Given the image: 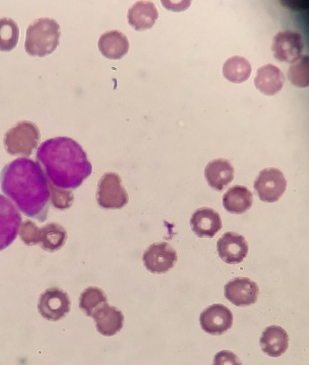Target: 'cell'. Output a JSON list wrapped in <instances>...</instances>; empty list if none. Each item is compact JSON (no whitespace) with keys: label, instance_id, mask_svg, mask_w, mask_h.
<instances>
[{"label":"cell","instance_id":"cell-1","mask_svg":"<svg viewBox=\"0 0 309 365\" xmlns=\"http://www.w3.org/2000/svg\"><path fill=\"white\" fill-rule=\"evenodd\" d=\"M1 189L26 217L44 222L49 209L48 179L40 165L27 158L6 164L1 172Z\"/></svg>","mask_w":309,"mask_h":365},{"label":"cell","instance_id":"cell-2","mask_svg":"<svg viewBox=\"0 0 309 365\" xmlns=\"http://www.w3.org/2000/svg\"><path fill=\"white\" fill-rule=\"evenodd\" d=\"M36 156L48 180L59 188H78L92 173V165L86 152L69 137L59 136L42 142Z\"/></svg>","mask_w":309,"mask_h":365},{"label":"cell","instance_id":"cell-3","mask_svg":"<svg viewBox=\"0 0 309 365\" xmlns=\"http://www.w3.org/2000/svg\"><path fill=\"white\" fill-rule=\"evenodd\" d=\"M61 36L60 26L51 18H40L26 29L25 51L33 56L44 57L57 48Z\"/></svg>","mask_w":309,"mask_h":365},{"label":"cell","instance_id":"cell-4","mask_svg":"<svg viewBox=\"0 0 309 365\" xmlns=\"http://www.w3.org/2000/svg\"><path fill=\"white\" fill-rule=\"evenodd\" d=\"M20 227L19 235L25 245H39L43 250L49 252L60 250L67 239L65 228L56 222H50L39 227L32 220H26Z\"/></svg>","mask_w":309,"mask_h":365},{"label":"cell","instance_id":"cell-5","mask_svg":"<svg viewBox=\"0 0 309 365\" xmlns=\"http://www.w3.org/2000/svg\"><path fill=\"white\" fill-rule=\"evenodd\" d=\"M40 133L32 122L23 120L11 128L4 136L6 152L14 156L29 157L37 147Z\"/></svg>","mask_w":309,"mask_h":365},{"label":"cell","instance_id":"cell-6","mask_svg":"<svg viewBox=\"0 0 309 365\" xmlns=\"http://www.w3.org/2000/svg\"><path fill=\"white\" fill-rule=\"evenodd\" d=\"M96 201L103 209H121L128 202V195L120 176L113 172L104 173L98 182Z\"/></svg>","mask_w":309,"mask_h":365},{"label":"cell","instance_id":"cell-7","mask_svg":"<svg viewBox=\"0 0 309 365\" xmlns=\"http://www.w3.org/2000/svg\"><path fill=\"white\" fill-rule=\"evenodd\" d=\"M287 181L283 173L275 168L262 170L254 181V189L265 202H275L284 194Z\"/></svg>","mask_w":309,"mask_h":365},{"label":"cell","instance_id":"cell-8","mask_svg":"<svg viewBox=\"0 0 309 365\" xmlns=\"http://www.w3.org/2000/svg\"><path fill=\"white\" fill-rule=\"evenodd\" d=\"M178 259L177 252L167 242L151 244L144 251L142 260L146 269L153 274H164L172 269Z\"/></svg>","mask_w":309,"mask_h":365},{"label":"cell","instance_id":"cell-9","mask_svg":"<svg viewBox=\"0 0 309 365\" xmlns=\"http://www.w3.org/2000/svg\"><path fill=\"white\" fill-rule=\"evenodd\" d=\"M70 309L71 301L68 294L59 287H49L40 295L38 310L49 321L60 320Z\"/></svg>","mask_w":309,"mask_h":365},{"label":"cell","instance_id":"cell-10","mask_svg":"<svg viewBox=\"0 0 309 365\" xmlns=\"http://www.w3.org/2000/svg\"><path fill=\"white\" fill-rule=\"evenodd\" d=\"M21 220V215L15 205L0 194V251L15 240Z\"/></svg>","mask_w":309,"mask_h":365},{"label":"cell","instance_id":"cell-11","mask_svg":"<svg viewBox=\"0 0 309 365\" xmlns=\"http://www.w3.org/2000/svg\"><path fill=\"white\" fill-rule=\"evenodd\" d=\"M303 47L301 35L288 30L279 31L273 36L271 49L278 61L291 63L300 56Z\"/></svg>","mask_w":309,"mask_h":365},{"label":"cell","instance_id":"cell-12","mask_svg":"<svg viewBox=\"0 0 309 365\" xmlns=\"http://www.w3.org/2000/svg\"><path fill=\"white\" fill-rule=\"evenodd\" d=\"M217 252L226 263L234 264L243 261L248 252V244L245 237L235 232L224 233L218 240Z\"/></svg>","mask_w":309,"mask_h":365},{"label":"cell","instance_id":"cell-13","mask_svg":"<svg viewBox=\"0 0 309 365\" xmlns=\"http://www.w3.org/2000/svg\"><path fill=\"white\" fill-rule=\"evenodd\" d=\"M231 311L221 304H214L206 308L200 315L203 331L211 335H221L233 324Z\"/></svg>","mask_w":309,"mask_h":365},{"label":"cell","instance_id":"cell-14","mask_svg":"<svg viewBox=\"0 0 309 365\" xmlns=\"http://www.w3.org/2000/svg\"><path fill=\"white\" fill-rule=\"evenodd\" d=\"M258 294V284L246 277L234 278L224 287L226 298L237 307H245L254 304Z\"/></svg>","mask_w":309,"mask_h":365},{"label":"cell","instance_id":"cell-15","mask_svg":"<svg viewBox=\"0 0 309 365\" xmlns=\"http://www.w3.org/2000/svg\"><path fill=\"white\" fill-rule=\"evenodd\" d=\"M192 231L201 238H212L222 227L220 215L210 207L197 209L190 220Z\"/></svg>","mask_w":309,"mask_h":365},{"label":"cell","instance_id":"cell-16","mask_svg":"<svg viewBox=\"0 0 309 365\" xmlns=\"http://www.w3.org/2000/svg\"><path fill=\"white\" fill-rule=\"evenodd\" d=\"M285 76L282 71L272 63L265 64L256 71L254 85L261 93L272 96L283 88Z\"/></svg>","mask_w":309,"mask_h":365},{"label":"cell","instance_id":"cell-17","mask_svg":"<svg viewBox=\"0 0 309 365\" xmlns=\"http://www.w3.org/2000/svg\"><path fill=\"white\" fill-rule=\"evenodd\" d=\"M158 18V9L155 4L150 1L135 2L127 13L128 23L136 31H144L152 28Z\"/></svg>","mask_w":309,"mask_h":365},{"label":"cell","instance_id":"cell-18","mask_svg":"<svg viewBox=\"0 0 309 365\" xmlns=\"http://www.w3.org/2000/svg\"><path fill=\"white\" fill-rule=\"evenodd\" d=\"M204 175L212 188L221 191L233 181L234 168L227 159H214L206 165Z\"/></svg>","mask_w":309,"mask_h":365},{"label":"cell","instance_id":"cell-19","mask_svg":"<svg viewBox=\"0 0 309 365\" xmlns=\"http://www.w3.org/2000/svg\"><path fill=\"white\" fill-rule=\"evenodd\" d=\"M98 48L104 57L118 60L127 54L129 50V41L121 31L111 30L101 35L98 41Z\"/></svg>","mask_w":309,"mask_h":365},{"label":"cell","instance_id":"cell-20","mask_svg":"<svg viewBox=\"0 0 309 365\" xmlns=\"http://www.w3.org/2000/svg\"><path fill=\"white\" fill-rule=\"evenodd\" d=\"M92 317L96 322L97 331L106 336L116 334L123 326L124 317L122 312L108 304L98 309Z\"/></svg>","mask_w":309,"mask_h":365},{"label":"cell","instance_id":"cell-21","mask_svg":"<svg viewBox=\"0 0 309 365\" xmlns=\"http://www.w3.org/2000/svg\"><path fill=\"white\" fill-rule=\"evenodd\" d=\"M288 335L280 326L266 327L260 338L262 351L272 357H278L285 352L288 346Z\"/></svg>","mask_w":309,"mask_h":365},{"label":"cell","instance_id":"cell-22","mask_svg":"<svg viewBox=\"0 0 309 365\" xmlns=\"http://www.w3.org/2000/svg\"><path fill=\"white\" fill-rule=\"evenodd\" d=\"M253 200V194L248 187L236 185L223 195V205L228 212L242 214L250 208Z\"/></svg>","mask_w":309,"mask_h":365},{"label":"cell","instance_id":"cell-23","mask_svg":"<svg viewBox=\"0 0 309 365\" xmlns=\"http://www.w3.org/2000/svg\"><path fill=\"white\" fill-rule=\"evenodd\" d=\"M223 76L233 83L246 81L251 73V65L248 59L241 56H233L227 58L222 66Z\"/></svg>","mask_w":309,"mask_h":365},{"label":"cell","instance_id":"cell-24","mask_svg":"<svg viewBox=\"0 0 309 365\" xmlns=\"http://www.w3.org/2000/svg\"><path fill=\"white\" fill-rule=\"evenodd\" d=\"M108 304L105 292L97 287L85 289L79 297V307L90 317L100 308Z\"/></svg>","mask_w":309,"mask_h":365},{"label":"cell","instance_id":"cell-25","mask_svg":"<svg viewBox=\"0 0 309 365\" xmlns=\"http://www.w3.org/2000/svg\"><path fill=\"white\" fill-rule=\"evenodd\" d=\"M19 29L17 24L10 18L0 19V51H10L18 43Z\"/></svg>","mask_w":309,"mask_h":365},{"label":"cell","instance_id":"cell-26","mask_svg":"<svg viewBox=\"0 0 309 365\" xmlns=\"http://www.w3.org/2000/svg\"><path fill=\"white\" fill-rule=\"evenodd\" d=\"M288 78L294 86L300 88L308 87L309 84V58L307 55L300 56L291 63Z\"/></svg>","mask_w":309,"mask_h":365},{"label":"cell","instance_id":"cell-27","mask_svg":"<svg viewBox=\"0 0 309 365\" xmlns=\"http://www.w3.org/2000/svg\"><path fill=\"white\" fill-rule=\"evenodd\" d=\"M49 181V180H48ZM52 205L59 210L69 208L74 201V197L71 190L59 188L49 181Z\"/></svg>","mask_w":309,"mask_h":365},{"label":"cell","instance_id":"cell-28","mask_svg":"<svg viewBox=\"0 0 309 365\" xmlns=\"http://www.w3.org/2000/svg\"><path fill=\"white\" fill-rule=\"evenodd\" d=\"M213 365H242V364L233 352L229 350H223L215 355Z\"/></svg>","mask_w":309,"mask_h":365}]
</instances>
